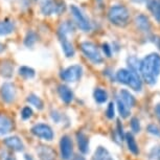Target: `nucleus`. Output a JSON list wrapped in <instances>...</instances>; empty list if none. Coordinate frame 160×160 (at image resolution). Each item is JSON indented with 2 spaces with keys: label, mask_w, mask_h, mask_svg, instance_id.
Instances as JSON below:
<instances>
[{
  "label": "nucleus",
  "mask_w": 160,
  "mask_h": 160,
  "mask_svg": "<svg viewBox=\"0 0 160 160\" xmlns=\"http://www.w3.org/2000/svg\"><path fill=\"white\" fill-rule=\"evenodd\" d=\"M0 160H16V158L8 152H2L0 154Z\"/></svg>",
  "instance_id": "nucleus-36"
},
{
  "label": "nucleus",
  "mask_w": 160,
  "mask_h": 160,
  "mask_svg": "<svg viewBox=\"0 0 160 160\" xmlns=\"http://www.w3.org/2000/svg\"><path fill=\"white\" fill-rule=\"evenodd\" d=\"M0 94L5 102H12L16 98V89L12 83H4L0 89Z\"/></svg>",
  "instance_id": "nucleus-8"
},
{
  "label": "nucleus",
  "mask_w": 160,
  "mask_h": 160,
  "mask_svg": "<svg viewBox=\"0 0 160 160\" xmlns=\"http://www.w3.org/2000/svg\"><path fill=\"white\" fill-rule=\"evenodd\" d=\"M153 39H155V40H153V42L157 45V46H158V48L160 49V38L157 37V36H154Z\"/></svg>",
  "instance_id": "nucleus-40"
},
{
  "label": "nucleus",
  "mask_w": 160,
  "mask_h": 160,
  "mask_svg": "<svg viewBox=\"0 0 160 160\" xmlns=\"http://www.w3.org/2000/svg\"><path fill=\"white\" fill-rule=\"evenodd\" d=\"M37 39H38L37 34L32 31H29L28 34H26L25 38H24V44L28 47H32V46H34L35 43L37 42Z\"/></svg>",
  "instance_id": "nucleus-24"
},
{
  "label": "nucleus",
  "mask_w": 160,
  "mask_h": 160,
  "mask_svg": "<svg viewBox=\"0 0 160 160\" xmlns=\"http://www.w3.org/2000/svg\"><path fill=\"white\" fill-rule=\"evenodd\" d=\"M20 4L23 8H26L29 7V0H20Z\"/></svg>",
  "instance_id": "nucleus-38"
},
{
  "label": "nucleus",
  "mask_w": 160,
  "mask_h": 160,
  "mask_svg": "<svg viewBox=\"0 0 160 160\" xmlns=\"http://www.w3.org/2000/svg\"><path fill=\"white\" fill-rule=\"evenodd\" d=\"M117 108H118V111H119V114L122 118H127L129 115H130V110L127 106L123 104L122 102V99L119 98H117Z\"/></svg>",
  "instance_id": "nucleus-28"
},
{
  "label": "nucleus",
  "mask_w": 160,
  "mask_h": 160,
  "mask_svg": "<svg viewBox=\"0 0 160 160\" xmlns=\"http://www.w3.org/2000/svg\"><path fill=\"white\" fill-rule=\"evenodd\" d=\"M126 140H127V143H128L129 150L131 151L134 155H138V153H139V149H138L136 141H135L134 137H133V135L131 134V133H127L126 134Z\"/></svg>",
  "instance_id": "nucleus-23"
},
{
  "label": "nucleus",
  "mask_w": 160,
  "mask_h": 160,
  "mask_svg": "<svg viewBox=\"0 0 160 160\" xmlns=\"http://www.w3.org/2000/svg\"><path fill=\"white\" fill-rule=\"evenodd\" d=\"M102 50H104V52H105V56H107L108 58H110L111 55H112V49H111L109 44H107V43L102 44Z\"/></svg>",
  "instance_id": "nucleus-37"
},
{
  "label": "nucleus",
  "mask_w": 160,
  "mask_h": 160,
  "mask_svg": "<svg viewBox=\"0 0 160 160\" xmlns=\"http://www.w3.org/2000/svg\"><path fill=\"white\" fill-rule=\"evenodd\" d=\"M66 10V4L63 0H59V1H56V14L61 15L65 12Z\"/></svg>",
  "instance_id": "nucleus-31"
},
{
  "label": "nucleus",
  "mask_w": 160,
  "mask_h": 160,
  "mask_svg": "<svg viewBox=\"0 0 160 160\" xmlns=\"http://www.w3.org/2000/svg\"><path fill=\"white\" fill-rule=\"evenodd\" d=\"M61 148V155L64 160H68L71 157L72 154V141L68 136H63L60 142Z\"/></svg>",
  "instance_id": "nucleus-9"
},
{
  "label": "nucleus",
  "mask_w": 160,
  "mask_h": 160,
  "mask_svg": "<svg viewBox=\"0 0 160 160\" xmlns=\"http://www.w3.org/2000/svg\"><path fill=\"white\" fill-rule=\"evenodd\" d=\"M74 31L73 24L69 21H65V22L61 23V25L59 26L58 28V35L59 36H65L67 37L69 34H71L72 32Z\"/></svg>",
  "instance_id": "nucleus-22"
},
{
  "label": "nucleus",
  "mask_w": 160,
  "mask_h": 160,
  "mask_svg": "<svg viewBox=\"0 0 160 160\" xmlns=\"http://www.w3.org/2000/svg\"><path fill=\"white\" fill-rule=\"evenodd\" d=\"M155 112H156L157 117H158V119L160 120V104H158V105L156 106V108H155Z\"/></svg>",
  "instance_id": "nucleus-41"
},
{
  "label": "nucleus",
  "mask_w": 160,
  "mask_h": 160,
  "mask_svg": "<svg viewBox=\"0 0 160 160\" xmlns=\"http://www.w3.org/2000/svg\"><path fill=\"white\" fill-rule=\"evenodd\" d=\"M3 142L8 148H10V149L14 150V151H18V152H19V151H22L24 149L22 141H21L20 138L17 136H12V137L5 138Z\"/></svg>",
  "instance_id": "nucleus-11"
},
{
  "label": "nucleus",
  "mask_w": 160,
  "mask_h": 160,
  "mask_svg": "<svg viewBox=\"0 0 160 160\" xmlns=\"http://www.w3.org/2000/svg\"><path fill=\"white\" fill-rule=\"evenodd\" d=\"M77 140L78 144V150L83 154H86L89 150V139L84 133L78 132L77 134Z\"/></svg>",
  "instance_id": "nucleus-17"
},
{
  "label": "nucleus",
  "mask_w": 160,
  "mask_h": 160,
  "mask_svg": "<svg viewBox=\"0 0 160 160\" xmlns=\"http://www.w3.org/2000/svg\"><path fill=\"white\" fill-rule=\"evenodd\" d=\"M131 128H132V131L134 133H138L140 131V123H139V120L136 117H133L131 119Z\"/></svg>",
  "instance_id": "nucleus-32"
},
{
  "label": "nucleus",
  "mask_w": 160,
  "mask_h": 160,
  "mask_svg": "<svg viewBox=\"0 0 160 160\" xmlns=\"http://www.w3.org/2000/svg\"><path fill=\"white\" fill-rule=\"evenodd\" d=\"M118 123H117V128H118V134H119V136L122 137H122H123V132H122V127L120 126V122H117Z\"/></svg>",
  "instance_id": "nucleus-39"
},
{
  "label": "nucleus",
  "mask_w": 160,
  "mask_h": 160,
  "mask_svg": "<svg viewBox=\"0 0 160 160\" xmlns=\"http://www.w3.org/2000/svg\"><path fill=\"white\" fill-rule=\"evenodd\" d=\"M37 152L41 160H55L56 153L49 147H40Z\"/></svg>",
  "instance_id": "nucleus-15"
},
{
  "label": "nucleus",
  "mask_w": 160,
  "mask_h": 160,
  "mask_svg": "<svg viewBox=\"0 0 160 160\" xmlns=\"http://www.w3.org/2000/svg\"><path fill=\"white\" fill-rule=\"evenodd\" d=\"M72 160H85V158L82 157V156H75Z\"/></svg>",
  "instance_id": "nucleus-42"
},
{
  "label": "nucleus",
  "mask_w": 160,
  "mask_h": 160,
  "mask_svg": "<svg viewBox=\"0 0 160 160\" xmlns=\"http://www.w3.org/2000/svg\"><path fill=\"white\" fill-rule=\"evenodd\" d=\"M135 24H136L137 28L140 29L141 32H149L151 31V23L149 18L144 15H138L135 18Z\"/></svg>",
  "instance_id": "nucleus-12"
},
{
  "label": "nucleus",
  "mask_w": 160,
  "mask_h": 160,
  "mask_svg": "<svg viewBox=\"0 0 160 160\" xmlns=\"http://www.w3.org/2000/svg\"><path fill=\"white\" fill-rule=\"evenodd\" d=\"M106 114H107V117L108 118H113L114 117V104L113 102H110L109 106L107 108V111H106Z\"/></svg>",
  "instance_id": "nucleus-35"
},
{
  "label": "nucleus",
  "mask_w": 160,
  "mask_h": 160,
  "mask_svg": "<svg viewBox=\"0 0 160 160\" xmlns=\"http://www.w3.org/2000/svg\"><path fill=\"white\" fill-rule=\"evenodd\" d=\"M4 49H5V46L2 43H0V52H2Z\"/></svg>",
  "instance_id": "nucleus-43"
},
{
  "label": "nucleus",
  "mask_w": 160,
  "mask_h": 160,
  "mask_svg": "<svg viewBox=\"0 0 160 160\" xmlns=\"http://www.w3.org/2000/svg\"><path fill=\"white\" fill-rule=\"evenodd\" d=\"M92 160H113V158L107 149H105L104 147H98L95 151Z\"/></svg>",
  "instance_id": "nucleus-21"
},
{
  "label": "nucleus",
  "mask_w": 160,
  "mask_h": 160,
  "mask_svg": "<svg viewBox=\"0 0 160 160\" xmlns=\"http://www.w3.org/2000/svg\"><path fill=\"white\" fill-rule=\"evenodd\" d=\"M15 22L12 20L0 21V36H8L14 32L15 31Z\"/></svg>",
  "instance_id": "nucleus-16"
},
{
  "label": "nucleus",
  "mask_w": 160,
  "mask_h": 160,
  "mask_svg": "<svg viewBox=\"0 0 160 160\" xmlns=\"http://www.w3.org/2000/svg\"><path fill=\"white\" fill-rule=\"evenodd\" d=\"M81 49H82L84 55L86 56V58H88L94 64H101L104 61L98 48L92 42H88V41L82 42L81 43Z\"/></svg>",
  "instance_id": "nucleus-4"
},
{
  "label": "nucleus",
  "mask_w": 160,
  "mask_h": 160,
  "mask_svg": "<svg viewBox=\"0 0 160 160\" xmlns=\"http://www.w3.org/2000/svg\"><path fill=\"white\" fill-rule=\"evenodd\" d=\"M58 91H59L60 98H61L62 101L64 102H66V104L71 102V101L73 99V93H72V91L68 88L67 86H65V85L59 86Z\"/></svg>",
  "instance_id": "nucleus-19"
},
{
  "label": "nucleus",
  "mask_w": 160,
  "mask_h": 160,
  "mask_svg": "<svg viewBox=\"0 0 160 160\" xmlns=\"http://www.w3.org/2000/svg\"><path fill=\"white\" fill-rule=\"evenodd\" d=\"M40 11L44 16H50L56 13L55 0H40Z\"/></svg>",
  "instance_id": "nucleus-10"
},
{
  "label": "nucleus",
  "mask_w": 160,
  "mask_h": 160,
  "mask_svg": "<svg viewBox=\"0 0 160 160\" xmlns=\"http://www.w3.org/2000/svg\"><path fill=\"white\" fill-rule=\"evenodd\" d=\"M70 12L74 19V22L77 23L78 28H81L83 32H89L91 29V23H90L89 19L86 17V15L83 13L80 8H78L74 4H71Z\"/></svg>",
  "instance_id": "nucleus-5"
},
{
  "label": "nucleus",
  "mask_w": 160,
  "mask_h": 160,
  "mask_svg": "<svg viewBox=\"0 0 160 160\" xmlns=\"http://www.w3.org/2000/svg\"><path fill=\"white\" fill-rule=\"evenodd\" d=\"M12 128H13V122L12 120L5 115H0V136L8 134L11 132Z\"/></svg>",
  "instance_id": "nucleus-18"
},
{
  "label": "nucleus",
  "mask_w": 160,
  "mask_h": 160,
  "mask_svg": "<svg viewBox=\"0 0 160 160\" xmlns=\"http://www.w3.org/2000/svg\"><path fill=\"white\" fill-rule=\"evenodd\" d=\"M19 74L24 78H32L35 77V70L28 66H22L19 68Z\"/></svg>",
  "instance_id": "nucleus-27"
},
{
  "label": "nucleus",
  "mask_w": 160,
  "mask_h": 160,
  "mask_svg": "<svg viewBox=\"0 0 160 160\" xmlns=\"http://www.w3.org/2000/svg\"><path fill=\"white\" fill-rule=\"evenodd\" d=\"M32 115V110L29 107H24L22 109V113H21V116H22L23 119H28Z\"/></svg>",
  "instance_id": "nucleus-34"
},
{
  "label": "nucleus",
  "mask_w": 160,
  "mask_h": 160,
  "mask_svg": "<svg viewBox=\"0 0 160 160\" xmlns=\"http://www.w3.org/2000/svg\"><path fill=\"white\" fill-rule=\"evenodd\" d=\"M139 71L148 84H156L160 74V56L158 53H151L147 56L140 62Z\"/></svg>",
  "instance_id": "nucleus-1"
},
{
  "label": "nucleus",
  "mask_w": 160,
  "mask_h": 160,
  "mask_svg": "<svg viewBox=\"0 0 160 160\" xmlns=\"http://www.w3.org/2000/svg\"><path fill=\"white\" fill-rule=\"evenodd\" d=\"M83 68L80 65H72L61 72V78L66 82H78L82 78Z\"/></svg>",
  "instance_id": "nucleus-6"
},
{
  "label": "nucleus",
  "mask_w": 160,
  "mask_h": 160,
  "mask_svg": "<svg viewBox=\"0 0 160 160\" xmlns=\"http://www.w3.org/2000/svg\"><path fill=\"white\" fill-rule=\"evenodd\" d=\"M148 8L156 20L160 22V0H148Z\"/></svg>",
  "instance_id": "nucleus-20"
},
{
  "label": "nucleus",
  "mask_w": 160,
  "mask_h": 160,
  "mask_svg": "<svg viewBox=\"0 0 160 160\" xmlns=\"http://www.w3.org/2000/svg\"><path fill=\"white\" fill-rule=\"evenodd\" d=\"M148 131L151 134L155 135V136H160V129L156 125H153V123L152 125H149L148 126Z\"/></svg>",
  "instance_id": "nucleus-33"
},
{
  "label": "nucleus",
  "mask_w": 160,
  "mask_h": 160,
  "mask_svg": "<svg viewBox=\"0 0 160 160\" xmlns=\"http://www.w3.org/2000/svg\"><path fill=\"white\" fill-rule=\"evenodd\" d=\"M60 42H61V46L62 49L64 51V55L67 57V58H71L74 55V48L72 46L71 42L68 40L67 37L65 36H59Z\"/></svg>",
  "instance_id": "nucleus-13"
},
{
  "label": "nucleus",
  "mask_w": 160,
  "mask_h": 160,
  "mask_svg": "<svg viewBox=\"0 0 160 160\" xmlns=\"http://www.w3.org/2000/svg\"><path fill=\"white\" fill-rule=\"evenodd\" d=\"M26 101H28L29 104L35 106L36 108H38L39 110L43 109V102L41 101L40 98H38L37 95L35 94H31L28 96V98H26Z\"/></svg>",
  "instance_id": "nucleus-26"
},
{
  "label": "nucleus",
  "mask_w": 160,
  "mask_h": 160,
  "mask_svg": "<svg viewBox=\"0 0 160 160\" xmlns=\"http://www.w3.org/2000/svg\"><path fill=\"white\" fill-rule=\"evenodd\" d=\"M128 65L130 69H131V71L136 72L140 67V61L136 57L132 56V57H130V58H128Z\"/></svg>",
  "instance_id": "nucleus-29"
},
{
  "label": "nucleus",
  "mask_w": 160,
  "mask_h": 160,
  "mask_svg": "<svg viewBox=\"0 0 160 160\" xmlns=\"http://www.w3.org/2000/svg\"><path fill=\"white\" fill-rule=\"evenodd\" d=\"M32 134L37 137L43 138L45 140H51L53 138V132L49 126L44 125V123H39L32 127Z\"/></svg>",
  "instance_id": "nucleus-7"
},
{
  "label": "nucleus",
  "mask_w": 160,
  "mask_h": 160,
  "mask_svg": "<svg viewBox=\"0 0 160 160\" xmlns=\"http://www.w3.org/2000/svg\"><path fill=\"white\" fill-rule=\"evenodd\" d=\"M151 160H160V146L154 147L150 152Z\"/></svg>",
  "instance_id": "nucleus-30"
},
{
  "label": "nucleus",
  "mask_w": 160,
  "mask_h": 160,
  "mask_svg": "<svg viewBox=\"0 0 160 160\" xmlns=\"http://www.w3.org/2000/svg\"><path fill=\"white\" fill-rule=\"evenodd\" d=\"M119 98L122 99V102L128 108L134 107L135 104H136L135 98L128 91V90H126V89H122V90H120V92H119Z\"/></svg>",
  "instance_id": "nucleus-14"
},
{
  "label": "nucleus",
  "mask_w": 160,
  "mask_h": 160,
  "mask_svg": "<svg viewBox=\"0 0 160 160\" xmlns=\"http://www.w3.org/2000/svg\"><path fill=\"white\" fill-rule=\"evenodd\" d=\"M134 2H142V1H144V0H133Z\"/></svg>",
  "instance_id": "nucleus-44"
},
{
  "label": "nucleus",
  "mask_w": 160,
  "mask_h": 160,
  "mask_svg": "<svg viewBox=\"0 0 160 160\" xmlns=\"http://www.w3.org/2000/svg\"><path fill=\"white\" fill-rule=\"evenodd\" d=\"M94 98L98 104H102V102H105L106 101H107L108 94L104 89L96 88L94 90Z\"/></svg>",
  "instance_id": "nucleus-25"
},
{
  "label": "nucleus",
  "mask_w": 160,
  "mask_h": 160,
  "mask_svg": "<svg viewBox=\"0 0 160 160\" xmlns=\"http://www.w3.org/2000/svg\"><path fill=\"white\" fill-rule=\"evenodd\" d=\"M116 80L119 83L125 84L135 91H140L142 89V83L136 72H133L129 69H120L116 73Z\"/></svg>",
  "instance_id": "nucleus-3"
},
{
  "label": "nucleus",
  "mask_w": 160,
  "mask_h": 160,
  "mask_svg": "<svg viewBox=\"0 0 160 160\" xmlns=\"http://www.w3.org/2000/svg\"><path fill=\"white\" fill-rule=\"evenodd\" d=\"M108 18L110 22L119 28H123L128 24L130 20V12L126 7L122 4H117L110 8L108 12Z\"/></svg>",
  "instance_id": "nucleus-2"
}]
</instances>
